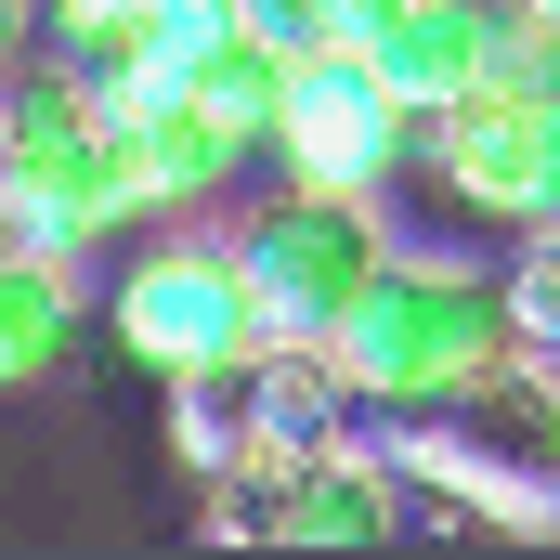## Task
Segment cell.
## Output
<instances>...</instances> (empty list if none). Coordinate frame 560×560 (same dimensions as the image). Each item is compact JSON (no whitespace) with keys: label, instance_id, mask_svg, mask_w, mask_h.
I'll list each match as a JSON object with an SVG mask.
<instances>
[{"label":"cell","instance_id":"6da1fadb","mask_svg":"<svg viewBox=\"0 0 560 560\" xmlns=\"http://www.w3.org/2000/svg\"><path fill=\"white\" fill-rule=\"evenodd\" d=\"M326 352H339V378H352L365 418H443L456 392H482L495 365H522V326H509V287L482 261L392 235V261L352 287V313H339Z\"/></svg>","mask_w":560,"mask_h":560},{"label":"cell","instance_id":"7a4b0ae2","mask_svg":"<svg viewBox=\"0 0 560 560\" xmlns=\"http://www.w3.org/2000/svg\"><path fill=\"white\" fill-rule=\"evenodd\" d=\"M0 209H13L26 248H66V261H92V248H118L131 222H156L118 105L79 92L52 52L0 79Z\"/></svg>","mask_w":560,"mask_h":560},{"label":"cell","instance_id":"3957f363","mask_svg":"<svg viewBox=\"0 0 560 560\" xmlns=\"http://www.w3.org/2000/svg\"><path fill=\"white\" fill-rule=\"evenodd\" d=\"M105 326H118V352L156 365V378H196V365H261V313H248V275H235V235H196V222H170V235H143L118 287H105Z\"/></svg>","mask_w":560,"mask_h":560},{"label":"cell","instance_id":"277c9868","mask_svg":"<svg viewBox=\"0 0 560 560\" xmlns=\"http://www.w3.org/2000/svg\"><path fill=\"white\" fill-rule=\"evenodd\" d=\"M392 261V209L352 196V183H287L275 209L235 235V275H248V313L275 339H339L352 287Z\"/></svg>","mask_w":560,"mask_h":560},{"label":"cell","instance_id":"5b68a950","mask_svg":"<svg viewBox=\"0 0 560 560\" xmlns=\"http://www.w3.org/2000/svg\"><path fill=\"white\" fill-rule=\"evenodd\" d=\"M418 170L495 235H535L560 222V92H522V79H469L456 105H430Z\"/></svg>","mask_w":560,"mask_h":560},{"label":"cell","instance_id":"8992f818","mask_svg":"<svg viewBox=\"0 0 560 560\" xmlns=\"http://www.w3.org/2000/svg\"><path fill=\"white\" fill-rule=\"evenodd\" d=\"M418 105L352 52V39H313L300 66H287V118H275V156L287 183H352V196H392L405 170H418Z\"/></svg>","mask_w":560,"mask_h":560},{"label":"cell","instance_id":"52a82bcc","mask_svg":"<svg viewBox=\"0 0 560 560\" xmlns=\"http://www.w3.org/2000/svg\"><path fill=\"white\" fill-rule=\"evenodd\" d=\"M118 131H131V170H143V209H156V222H183V209H222V196L248 183V156H261L235 118H209L183 79H143L131 105H118Z\"/></svg>","mask_w":560,"mask_h":560},{"label":"cell","instance_id":"ba28073f","mask_svg":"<svg viewBox=\"0 0 560 560\" xmlns=\"http://www.w3.org/2000/svg\"><path fill=\"white\" fill-rule=\"evenodd\" d=\"M509 39H522V0H405V13L365 39V66L430 118V105H456L469 79H495Z\"/></svg>","mask_w":560,"mask_h":560},{"label":"cell","instance_id":"9c48e42d","mask_svg":"<svg viewBox=\"0 0 560 560\" xmlns=\"http://www.w3.org/2000/svg\"><path fill=\"white\" fill-rule=\"evenodd\" d=\"M405 509H392V456L352 430V443H313L287 456V495H275V548H392Z\"/></svg>","mask_w":560,"mask_h":560},{"label":"cell","instance_id":"30bf717a","mask_svg":"<svg viewBox=\"0 0 560 560\" xmlns=\"http://www.w3.org/2000/svg\"><path fill=\"white\" fill-rule=\"evenodd\" d=\"M248 430H261V456H313V443H352L365 405H352V378H339L326 339H261V365H248Z\"/></svg>","mask_w":560,"mask_h":560},{"label":"cell","instance_id":"8fae6325","mask_svg":"<svg viewBox=\"0 0 560 560\" xmlns=\"http://www.w3.org/2000/svg\"><path fill=\"white\" fill-rule=\"evenodd\" d=\"M79 313H92V287L66 248H13L0 261V392H39L79 352Z\"/></svg>","mask_w":560,"mask_h":560},{"label":"cell","instance_id":"7c38bea8","mask_svg":"<svg viewBox=\"0 0 560 560\" xmlns=\"http://www.w3.org/2000/svg\"><path fill=\"white\" fill-rule=\"evenodd\" d=\"M287 66H300V52H275V39H261V26H248V13H235V26H209V39H183V52H170V79H183V92H196V105H209V118H235V131L261 143V156H275V118H287Z\"/></svg>","mask_w":560,"mask_h":560},{"label":"cell","instance_id":"4fadbf2b","mask_svg":"<svg viewBox=\"0 0 560 560\" xmlns=\"http://www.w3.org/2000/svg\"><path fill=\"white\" fill-rule=\"evenodd\" d=\"M79 92H105V105H131L143 79H170V26H156V0H131V13H92V26H52L39 39Z\"/></svg>","mask_w":560,"mask_h":560},{"label":"cell","instance_id":"5bb4252c","mask_svg":"<svg viewBox=\"0 0 560 560\" xmlns=\"http://www.w3.org/2000/svg\"><path fill=\"white\" fill-rule=\"evenodd\" d=\"M495 287H509V326H522V352H560V222H535V235L495 261Z\"/></svg>","mask_w":560,"mask_h":560},{"label":"cell","instance_id":"9a60e30c","mask_svg":"<svg viewBox=\"0 0 560 560\" xmlns=\"http://www.w3.org/2000/svg\"><path fill=\"white\" fill-rule=\"evenodd\" d=\"M495 79H522V92H560V13H535L522 0V39H509V66Z\"/></svg>","mask_w":560,"mask_h":560},{"label":"cell","instance_id":"2e32d148","mask_svg":"<svg viewBox=\"0 0 560 560\" xmlns=\"http://www.w3.org/2000/svg\"><path fill=\"white\" fill-rule=\"evenodd\" d=\"M235 13H248L275 52H313V39H326V0H235Z\"/></svg>","mask_w":560,"mask_h":560},{"label":"cell","instance_id":"e0dca14e","mask_svg":"<svg viewBox=\"0 0 560 560\" xmlns=\"http://www.w3.org/2000/svg\"><path fill=\"white\" fill-rule=\"evenodd\" d=\"M392 13H405V0H326V39H352V52H365V39H378Z\"/></svg>","mask_w":560,"mask_h":560},{"label":"cell","instance_id":"ac0fdd59","mask_svg":"<svg viewBox=\"0 0 560 560\" xmlns=\"http://www.w3.org/2000/svg\"><path fill=\"white\" fill-rule=\"evenodd\" d=\"M26 52H39V0H0V79H13Z\"/></svg>","mask_w":560,"mask_h":560},{"label":"cell","instance_id":"d6986e66","mask_svg":"<svg viewBox=\"0 0 560 560\" xmlns=\"http://www.w3.org/2000/svg\"><path fill=\"white\" fill-rule=\"evenodd\" d=\"M92 13H131V0H39V39L52 26H92Z\"/></svg>","mask_w":560,"mask_h":560},{"label":"cell","instance_id":"ffe728a7","mask_svg":"<svg viewBox=\"0 0 560 560\" xmlns=\"http://www.w3.org/2000/svg\"><path fill=\"white\" fill-rule=\"evenodd\" d=\"M535 378H548V418H560V352H535Z\"/></svg>","mask_w":560,"mask_h":560},{"label":"cell","instance_id":"44dd1931","mask_svg":"<svg viewBox=\"0 0 560 560\" xmlns=\"http://www.w3.org/2000/svg\"><path fill=\"white\" fill-rule=\"evenodd\" d=\"M13 248H26V235H13V209H0V261H13Z\"/></svg>","mask_w":560,"mask_h":560},{"label":"cell","instance_id":"7402d4cb","mask_svg":"<svg viewBox=\"0 0 560 560\" xmlns=\"http://www.w3.org/2000/svg\"><path fill=\"white\" fill-rule=\"evenodd\" d=\"M535 13H560V0H535Z\"/></svg>","mask_w":560,"mask_h":560}]
</instances>
